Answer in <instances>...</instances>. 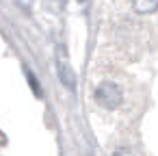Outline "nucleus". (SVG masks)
Instances as JSON below:
<instances>
[{
	"mask_svg": "<svg viewBox=\"0 0 158 156\" xmlns=\"http://www.w3.org/2000/svg\"><path fill=\"white\" fill-rule=\"evenodd\" d=\"M26 78H28V82H31V89H33V93H35V95H41V87H39L37 78H35L31 72H26Z\"/></svg>",
	"mask_w": 158,
	"mask_h": 156,
	"instance_id": "20e7f679",
	"label": "nucleus"
},
{
	"mask_svg": "<svg viewBox=\"0 0 158 156\" xmlns=\"http://www.w3.org/2000/svg\"><path fill=\"white\" fill-rule=\"evenodd\" d=\"M95 102L104 108H119L121 102H123V93L121 89L115 85V82H102L98 89H95Z\"/></svg>",
	"mask_w": 158,
	"mask_h": 156,
	"instance_id": "f257e3e1",
	"label": "nucleus"
},
{
	"mask_svg": "<svg viewBox=\"0 0 158 156\" xmlns=\"http://www.w3.org/2000/svg\"><path fill=\"white\" fill-rule=\"evenodd\" d=\"M78 2H85V0H78Z\"/></svg>",
	"mask_w": 158,
	"mask_h": 156,
	"instance_id": "423d86ee",
	"label": "nucleus"
},
{
	"mask_svg": "<svg viewBox=\"0 0 158 156\" xmlns=\"http://www.w3.org/2000/svg\"><path fill=\"white\" fill-rule=\"evenodd\" d=\"M115 156H132V154H130L128 150H117V152H115Z\"/></svg>",
	"mask_w": 158,
	"mask_h": 156,
	"instance_id": "39448f33",
	"label": "nucleus"
},
{
	"mask_svg": "<svg viewBox=\"0 0 158 156\" xmlns=\"http://www.w3.org/2000/svg\"><path fill=\"white\" fill-rule=\"evenodd\" d=\"M134 2V11L136 13H154L158 7V0H132Z\"/></svg>",
	"mask_w": 158,
	"mask_h": 156,
	"instance_id": "7ed1b4c3",
	"label": "nucleus"
},
{
	"mask_svg": "<svg viewBox=\"0 0 158 156\" xmlns=\"http://www.w3.org/2000/svg\"><path fill=\"white\" fill-rule=\"evenodd\" d=\"M59 78H61V82H63L69 91H74V89H76V74H74V70H72L65 61L59 65Z\"/></svg>",
	"mask_w": 158,
	"mask_h": 156,
	"instance_id": "f03ea898",
	"label": "nucleus"
}]
</instances>
